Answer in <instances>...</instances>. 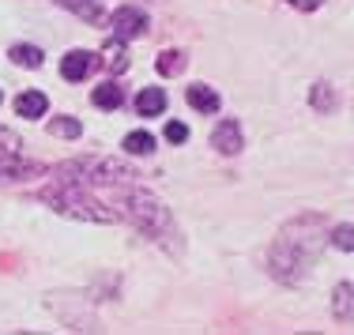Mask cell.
Segmentation results:
<instances>
[{"label": "cell", "instance_id": "obj_19", "mask_svg": "<svg viewBox=\"0 0 354 335\" xmlns=\"http://www.w3.org/2000/svg\"><path fill=\"white\" fill-rule=\"evenodd\" d=\"M185 64H189V61H185L181 49H166V53H158V72H162V75H181Z\"/></svg>", "mask_w": 354, "mask_h": 335}, {"label": "cell", "instance_id": "obj_22", "mask_svg": "<svg viewBox=\"0 0 354 335\" xmlns=\"http://www.w3.org/2000/svg\"><path fill=\"white\" fill-rule=\"evenodd\" d=\"M166 140H170V144H185V140H189V124L170 121V124H166Z\"/></svg>", "mask_w": 354, "mask_h": 335}, {"label": "cell", "instance_id": "obj_11", "mask_svg": "<svg viewBox=\"0 0 354 335\" xmlns=\"http://www.w3.org/2000/svg\"><path fill=\"white\" fill-rule=\"evenodd\" d=\"M166 110V90L162 87H143L136 95V113L140 117H162Z\"/></svg>", "mask_w": 354, "mask_h": 335}, {"label": "cell", "instance_id": "obj_5", "mask_svg": "<svg viewBox=\"0 0 354 335\" xmlns=\"http://www.w3.org/2000/svg\"><path fill=\"white\" fill-rule=\"evenodd\" d=\"M109 27H113V38H124V41H132V38H143L147 35V27H151V19L140 12V8H117L113 15H109Z\"/></svg>", "mask_w": 354, "mask_h": 335}, {"label": "cell", "instance_id": "obj_24", "mask_svg": "<svg viewBox=\"0 0 354 335\" xmlns=\"http://www.w3.org/2000/svg\"><path fill=\"white\" fill-rule=\"evenodd\" d=\"M0 102H4V95H0Z\"/></svg>", "mask_w": 354, "mask_h": 335}, {"label": "cell", "instance_id": "obj_23", "mask_svg": "<svg viewBox=\"0 0 354 335\" xmlns=\"http://www.w3.org/2000/svg\"><path fill=\"white\" fill-rule=\"evenodd\" d=\"M320 4H324V0H290V8H298V12H317Z\"/></svg>", "mask_w": 354, "mask_h": 335}, {"label": "cell", "instance_id": "obj_17", "mask_svg": "<svg viewBox=\"0 0 354 335\" xmlns=\"http://www.w3.org/2000/svg\"><path fill=\"white\" fill-rule=\"evenodd\" d=\"M328 245H335L339 253H354V222L332 226V233H328Z\"/></svg>", "mask_w": 354, "mask_h": 335}, {"label": "cell", "instance_id": "obj_14", "mask_svg": "<svg viewBox=\"0 0 354 335\" xmlns=\"http://www.w3.org/2000/svg\"><path fill=\"white\" fill-rule=\"evenodd\" d=\"M8 57H12V64H19V68H41L46 64V53H41L38 46H12L8 49Z\"/></svg>", "mask_w": 354, "mask_h": 335}, {"label": "cell", "instance_id": "obj_18", "mask_svg": "<svg viewBox=\"0 0 354 335\" xmlns=\"http://www.w3.org/2000/svg\"><path fill=\"white\" fill-rule=\"evenodd\" d=\"M121 147L129 151V155H151V151H155V136H151V132H129Z\"/></svg>", "mask_w": 354, "mask_h": 335}, {"label": "cell", "instance_id": "obj_2", "mask_svg": "<svg viewBox=\"0 0 354 335\" xmlns=\"http://www.w3.org/2000/svg\"><path fill=\"white\" fill-rule=\"evenodd\" d=\"M113 211L121 215L124 222L136 226L147 241H155L158 249H166L170 256L185 253V238H181V226H177L174 211L151 189H143L140 181H124V185L113 189Z\"/></svg>", "mask_w": 354, "mask_h": 335}, {"label": "cell", "instance_id": "obj_8", "mask_svg": "<svg viewBox=\"0 0 354 335\" xmlns=\"http://www.w3.org/2000/svg\"><path fill=\"white\" fill-rule=\"evenodd\" d=\"M332 316L339 324H354V287H351V283H335V290H332Z\"/></svg>", "mask_w": 354, "mask_h": 335}, {"label": "cell", "instance_id": "obj_6", "mask_svg": "<svg viewBox=\"0 0 354 335\" xmlns=\"http://www.w3.org/2000/svg\"><path fill=\"white\" fill-rule=\"evenodd\" d=\"M95 68H98V53H91V49H72V53H64V61H61V75L68 83L87 79Z\"/></svg>", "mask_w": 354, "mask_h": 335}, {"label": "cell", "instance_id": "obj_4", "mask_svg": "<svg viewBox=\"0 0 354 335\" xmlns=\"http://www.w3.org/2000/svg\"><path fill=\"white\" fill-rule=\"evenodd\" d=\"M57 178H68V181H80L87 189H117L124 181H140V173L132 166L117 162V158H75V162H64L57 166Z\"/></svg>", "mask_w": 354, "mask_h": 335}, {"label": "cell", "instance_id": "obj_3", "mask_svg": "<svg viewBox=\"0 0 354 335\" xmlns=\"http://www.w3.org/2000/svg\"><path fill=\"white\" fill-rule=\"evenodd\" d=\"M38 200L46 207H53L57 215L75 219V222H117V219H121L109 204H102L98 196H91L87 185L68 181V178H53L46 189L38 192Z\"/></svg>", "mask_w": 354, "mask_h": 335}, {"label": "cell", "instance_id": "obj_12", "mask_svg": "<svg viewBox=\"0 0 354 335\" xmlns=\"http://www.w3.org/2000/svg\"><path fill=\"white\" fill-rule=\"evenodd\" d=\"M53 4L68 8L75 19H83V23H102V15H106L102 0H53Z\"/></svg>", "mask_w": 354, "mask_h": 335}, {"label": "cell", "instance_id": "obj_13", "mask_svg": "<svg viewBox=\"0 0 354 335\" xmlns=\"http://www.w3.org/2000/svg\"><path fill=\"white\" fill-rule=\"evenodd\" d=\"M91 102H95L98 110H121V106H124V90L117 87V83H102V87H95Z\"/></svg>", "mask_w": 354, "mask_h": 335}, {"label": "cell", "instance_id": "obj_21", "mask_svg": "<svg viewBox=\"0 0 354 335\" xmlns=\"http://www.w3.org/2000/svg\"><path fill=\"white\" fill-rule=\"evenodd\" d=\"M19 151H23V140L0 124V158H19Z\"/></svg>", "mask_w": 354, "mask_h": 335}, {"label": "cell", "instance_id": "obj_20", "mask_svg": "<svg viewBox=\"0 0 354 335\" xmlns=\"http://www.w3.org/2000/svg\"><path fill=\"white\" fill-rule=\"evenodd\" d=\"M83 132V124L75 117H53L49 121V136H61V140H75Z\"/></svg>", "mask_w": 354, "mask_h": 335}, {"label": "cell", "instance_id": "obj_1", "mask_svg": "<svg viewBox=\"0 0 354 335\" xmlns=\"http://www.w3.org/2000/svg\"><path fill=\"white\" fill-rule=\"evenodd\" d=\"M324 245H328V222L317 211L298 215V219H290L275 233L272 249H268V271L283 287H301Z\"/></svg>", "mask_w": 354, "mask_h": 335}, {"label": "cell", "instance_id": "obj_16", "mask_svg": "<svg viewBox=\"0 0 354 335\" xmlns=\"http://www.w3.org/2000/svg\"><path fill=\"white\" fill-rule=\"evenodd\" d=\"M309 102H313V110L320 113H332L335 110V90H332V83H313V95H309Z\"/></svg>", "mask_w": 354, "mask_h": 335}, {"label": "cell", "instance_id": "obj_10", "mask_svg": "<svg viewBox=\"0 0 354 335\" xmlns=\"http://www.w3.org/2000/svg\"><path fill=\"white\" fill-rule=\"evenodd\" d=\"M49 110V98L41 95V90H23L19 98H15V113L27 117V121H38V117H46Z\"/></svg>", "mask_w": 354, "mask_h": 335}, {"label": "cell", "instance_id": "obj_9", "mask_svg": "<svg viewBox=\"0 0 354 335\" xmlns=\"http://www.w3.org/2000/svg\"><path fill=\"white\" fill-rule=\"evenodd\" d=\"M185 98H189V106H192V110H200V113H218V106H223L218 90L207 87V83H192Z\"/></svg>", "mask_w": 354, "mask_h": 335}, {"label": "cell", "instance_id": "obj_7", "mask_svg": "<svg viewBox=\"0 0 354 335\" xmlns=\"http://www.w3.org/2000/svg\"><path fill=\"white\" fill-rule=\"evenodd\" d=\"M212 147L218 151V155H238V151L245 147L241 124L234 121V117H226V121H218V124H215V132H212Z\"/></svg>", "mask_w": 354, "mask_h": 335}, {"label": "cell", "instance_id": "obj_15", "mask_svg": "<svg viewBox=\"0 0 354 335\" xmlns=\"http://www.w3.org/2000/svg\"><path fill=\"white\" fill-rule=\"evenodd\" d=\"M102 57H106V68L121 75L124 68H129V53H124V38H113V41H109Z\"/></svg>", "mask_w": 354, "mask_h": 335}]
</instances>
